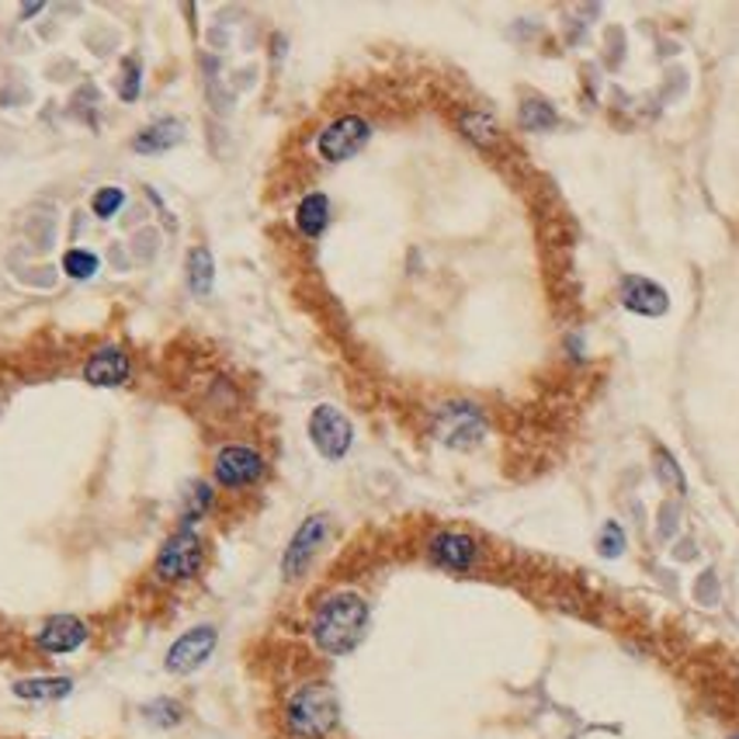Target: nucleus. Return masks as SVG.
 Masks as SVG:
<instances>
[{"label": "nucleus", "mask_w": 739, "mask_h": 739, "mask_svg": "<svg viewBox=\"0 0 739 739\" xmlns=\"http://www.w3.org/2000/svg\"><path fill=\"white\" fill-rule=\"evenodd\" d=\"M368 632V601L358 591H334L327 594L310 618L313 646L327 657L355 653Z\"/></svg>", "instance_id": "obj_1"}, {"label": "nucleus", "mask_w": 739, "mask_h": 739, "mask_svg": "<svg viewBox=\"0 0 739 739\" xmlns=\"http://www.w3.org/2000/svg\"><path fill=\"white\" fill-rule=\"evenodd\" d=\"M368 139H372V125L361 115H340L316 136V154L327 164H344L358 157L368 146Z\"/></svg>", "instance_id": "obj_8"}, {"label": "nucleus", "mask_w": 739, "mask_h": 739, "mask_svg": "<svg viewBox=\"0 0 739 739\" xmlns=\"http://www.w3.org/2000/svg\"><path fill=\"white\" fill-rule=\"evenodd\" d=\"M128 376H133V361L115 344H104L98 351L83 361V382L94 385V389H115V385H125Z\"/></svg>", "instance_id": "obj_11"}, {"label": "nucleus", "mask_w": 739, "mask_h": 739, "mask_svg": "<svg viewBox=\"0 0 739 739\" xmlns=\"http://www.w3.org/2000/svg\"><path fill=\"white\" fill-rule=\"evenodd\" d=\"M42 8H46V4H21V8H18V14H21V18H35Z\"/></svg>", "instance_id": "obj_27"}, {"label": "nucleus", "mask_w": 739, "mask_h": 739, "mask_svg": "<svg viewBox=\"0 0 739 739\" xmlns=\"http://www.w3.org/2000/svg\"><path fill=\"white\" fill-rule=\"evenodd\" d=\"M265 472H268L265 455L250 445H226L212 459V480L223 490H250L265 480Z\"/></svg>", "instance_id": "obj_5"}, {"label": "nucleus", "mask_w": 739, "mask_h": 739, "mask_svg": "<svg viewBox=\"0 0 739 739\" xmlns=\"http://www.w3.org/2000/svg\"><path fill=\"white\" fill-rule=\"evenodd\" d=\"M597 552L604 559H618L625 552V528L618 525V520H607V525L601 528V535H597Z\"/></svg>", "instance_id": "obj_25"}, {"label": "nucleus", "mask_w": 739, "mask_h": 739, "mask_svg": "<svg viewBox=\"0 0 739 739\" xmlns=\"http://www.w3.org/2000/svg\"><path fill=\"white\" fill-rule=\"evenodd\" d=\"M115 94L125 104H136L143 94V63L139 56H125L119 63V80H115Z\"/></svg>", "instance_id": "obj_19"}, {"label": "nucleus", "mask_w": 739, "mask_h": 739, "mask_svg": "<svg viewBox=\"0 0 739 739\" xmlns=\"http://www.w3.org/2000/svg\"><path fill=\"white\" fill-rule=\"evenodd\" d=\"M310 441L327 462H340L355 445V427L334 403H320L310 413Z\"/></svg>", "instance_id": "obj_7"}, {"label": "nucleus", "mask_w": 739, "mask_h": 739, "mask_svg": "<svg viewBox=\"0 0 739 739\" xmlns=\"http://www.w3.org/2000/svg\"><path fill=\"white\" fill-rule=\"evenodd\" d=\"M98 268H101L98 254H94V250H87V247H70L67 254H63V275H70L74 281L94 278Z\"/></svg>", "instance_id": "obj_21"}, {"label": "nucleus", "mask_w": 739, "mask_h": 739, "mask_svg": "<svg viewBox=\"0 0 739 739\" xmlns=\"http://www.w3.org/2000/svg\"><path fill=\"white\" fill-rule=\"evenodd\" d=\"M122 209H125V191L119 184H104L91 194V212L98 220H115Z\"/></svg>", "instance_id": "obj_23"}, {"label": "nucleus", "mask_w": 739, "mask_h": 739, "mask_svg": "<svg viewBox=\"0 0 739 739\" xmlns=\"http://www.w3.org/2000/svg\"><path fill=\"white\" fill-rule=\"evenodd\" d=\"M732 739H739V732H736V736H732Z\"/></svg>", "instance_id": "obj_28"}, {"label": "nucleus", "mask_w": 739, "mask_h": 739, "mask_svg": "<svg viewBox=\"0 0 739 739\" xmlns=\"http://www.w3.org/2000/svg\"><path fill=\"white\" fill-rule=\"evenodd\" d=\"M459 125H462V133H466L472 143H480V146H493L496 136H500L496 122H493L486 112H462V115H459Z\"/></svg>", "instance_id": "obj_22"}, {"label": "nucleus", "mask_w": 739, "mask_h": 739, "mask_svg": "<svg viewBox=\"0 0 739 739\" xmlns=\"http://www.w3.org/2000/svg\"><path fill=\"white\" fill-rule=\"evenodd\" d=\"M657 462H660V480H663V483H670L673 490H684V475H681L678 462H673L663 448L657 451Z\"/></svg>", "instance_id": "obj_26"}, {"label": "nucleus", "mask_w": 739, "mask_h": 739, "mask_svg": "<svg viewBox=\"0 0 739 739\" xmlns=\"http://www.w3.org/2000/svg\"><path fill=\"white\" fill-rule=\"evenodd\" d=\"M212 507H215V490L205 480H194L181 500V525L178 528H194L202 517H209Z\"/></svg>", "instance_id": "obj_18"}, {"label": "nucleus", "mask_w": 739, "mask_h": 739, "mask_svg": "<svg viewBox=\"0 0 739 739\" xmlns=\"http://www.w3.org/2000/svg\"><path fill=\"white\" fill-rule=\"evenodd\" d=\"M340 726V698L334 684L310 681L285 702V732L292 739H327Z\"/></svg>", "instance_id": "obj_2"}, {"label": "nucleus", "mask_w": 739, "mask_h": 739, "mask_svg": "<svg viewBox=\"0 0 739 739\" xmlns=\"http://www.w3.org/2000/svg\"><path fill=\"white\" fill-rule=\"evenodd\" d=\"M441 430L448 445H472L483 434V421L472 406H448L441 413Z\"/></svg>", "instance_id": "obj_15"}, {"label": "nucleus", "mask_w": 739, "mask_h": 739, "mask_svg": "<svg viewBox=\"0 0 739 739\" xmlns=\"http://www.w3.org/2000/svg\"><path fill=\"white\" fill-rule=\"evenodd\" d=\"M427 556L434 567H441L448 573H469L475 567V559H480V546H475V538L466 531H438L430 538Z\"/></svg>", "instance_id": "obj_10"}, {"label": "nucleus", "mask_w": 739, "mask_h": 739, "mask_svg": "<svg viewBox=\"0 0 739 739\" xmlns=\"http://www.w3.org/2000/svg\"><path fill=\"white\" fill-rule=\"evenodd\" d=\"M139 712H143V719L149 726H157V729H173V726L184 723V705L178 698H154V702H146Z\"/></svg>", "instance_id": "obj_20"}, {"label": "nucleus", "mask_w": 739, "mask_h": 739, "mask_svg": "<svg viewBox=\"0 0 739 739\" xmlns=\"http://www.w3.org/2000/svg\"><path fill=\"white\" fill-rule=\"evenodd\" d=\"M184 275H188V289L191 295H209L212 285H215V260H212V250L209 247H191L188 250V260H184Z\"/></svg>", "instance_id": "obj_17"}, {"label": "nucleus", "mask_w": 739, "mask_h": 739, "mask_svg": "<svg viewBox=\"0 0 739 739\" xmlns=\"http://www.w3.org/2000/svg\"><path fill=\"white\" fill-rule=\"evenodd\" d=\"M184 122L181 119H157L143 125L139 133L133 136V149L143 157H154V154H167V149L181 146L184 143Z\"/></svg>", "instance_id": "obj_14"}, {"label": "nucleus", "mask_w": 739, "mask_h": 739, "mask_svg": "<svg viewBox=\"0 0 739 739\" xmlns=\"http://www.w3.org/2000/svg\"><path fill=\"white\" fill-rule=\"evenodd\" d=\"M331 538V517L327 514H310L302 525L295 528V535L289 538L285 556H281V580L295 583L310 573L313 559L320 556V549L327 546Z\"/></svg>", "instance_id": "obj_4"}, {"label": "nucleus", "mask_w": 739, "mask_h": 739, "mask_svg": "<svg viewBox=\"0 0 739 739\" xmlns=\"http://www.w3.org/2000/svg\"><path fill=\"white\" fill-rule=\"evenodd\" d=\"M202 567H205V538L194 528H178L157 549L154 576L167 586H178L199 576Z\"/></svg>", "instance_id": "obj_3"}, {"label": "nucleus", "mask_w": 739, "mask_h": 739, "mask_svg": "<svg viewBox=\"0 0 739 739\" xmlns=\"http://www.w3.org/2000/svg\"><path fill=\"white\" fill-rule=\"evenodd\" d=\"M215 646H220V628H215V625H194V628H188V632H181L178 639L170 642L167 657H164V670L173 673V678H188V673L202 670L212 660Z\"/></svg>", "instance_id": "obj_6"}, {"label": "nucleus", "mask_w": 739, "mask_h": 739, "mask_svg": "<svg viewBox=\"0 0 739 739\" xmlns=\"http://www.w3.org/2000/svg\"><path fill=\"white\" fill-rule=\"evenodd\" d=\"M556 122H559V119H556V108H552L549 101L531 98V101L520 104V125L531 128V133H541V128H552Z\"/></svg>", "instance_id": "obj_24"}, {"label": "nucleus", "mask_w": 739, "mask_h": 739, "mask_svg": "<svg viewBox=\"0 0 739 739\" xmlns=\"http://www.w3.org/2000/svg\"><path fill=\"white\" fill-rule=\"evenodd\" d=\"M77 681L67 678V673H38V678H21L11 684V694L18 702H35V705H49V702H67L74 694Z\"/></svg>", "instance_id": "obj_13"}, {"label": "nucleus", "mask_w": 739, "mask_h": 739, "mask_svg": "<svg viewBox=\"0 0 739 739\" xmlns=\"http://www.w3.org/2000/svg\"><path fill=\"white\" fill-rule=\"evenodd\" d=\"M87 642H91V625L80 615H49L32 636V646L42 657H70Z\"/></svg>", "instance_id": "obj_9"}, {"label": "nucleus", "mask_w": 739, "mask_h": 739, "mask_svg": "<svg viewBox=\"0 0 739 739\" xmlns=\"http://www.w3.org/2000/svg\"><path fill=\"white\" fill-rule=\"evenodd\" d=\"M327 226H331V199L323 191H310L306 199L295 205V229L302 236H310V240H316Z\"/></svg>", "instance_id": "obj_16"}, {"label": "nucleus", "mask_w": 739, "mask_h": 739, "mask_svg": "<svg viewBox=\"0 0 739 739\" xmlns=\"http://www.w3.org/2000/svg\"><path fill=\"white\" fill-rule=\"evenodd\" d=\"M622 306L636 316H663L670 310V295L646 275H625L622 281Z\"/></svg>", "instance_id": "obj_12"}]
</instances>
